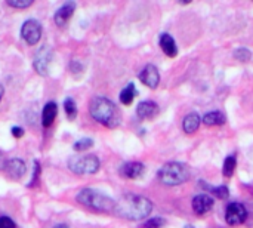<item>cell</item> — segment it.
<instances>
[{
	"label": "cell",
	"mask_w": 253,
	"mask_h": 228,
	"mask_svg": "<svg viewBox=\"0 0 253 228\" xmlns=\"http://www.w3.org/2000/svg\"><path fill=\"white\" fill-rule=\"evenodd\" d=\"M153 211V205L148 199L136 194H125L116 205V214L130 221H139L148 217Z\"/></svg>",
	"instance_id": "cell-1"
},
{
	"label": "cell",
	"mask_w": 253,
	"mask_h": 228,
	"mask_svg": "<svg viewBox=\"0 0 253 228\" xmlns=\"http://www.w3.org/2000/svg\"><path fill=\"white\" fill-rule=\"evenodd\" d=\"M89 110H90L92 117L98 123H101L107 128H117L122 122V116H120L117 107L114 105V102H111L107 98L95 96L90 101Z\"/></svg>",
	"instance_id": "cell-2"
},
{
	"label": "cell",
	"mask_w": 253,
	"mask_h": 228,
	"mask_svg": "<svg viewBox=\"0 0 253 228\" xmlns=\"http://www.w3.org/2000/svg\"><path fill=\"white\" fill-rule=\"evenodd\" d=\"M77 202L82 203L83 206H87L98 212H116V205H117V202H114L108 196H105L93 188L82 190L77 194Z\"/></svg>",
	"instance_id": "cell-3"
},
{
	"label": "cell",
	"mask_w": 253,
	"mask_h": 228,
	"mask_svg": "<svg viewBox=\"0 0 253 228\" xmlns=\"http://www.w3.org/2000/svg\"><path fill=\"white\" fill-rule=\"evenodd\" d=\"M190 168L179 162H170L162 166L159 171V180L165 185H179L190 180Z\"/></svg>",
	"instance_id": "cell-4"
},
{
	"label": "cell",
	"mask_w": 253,
	"mask_h": 228,
	"mask_svg": "<svg viewBox=\"0 0 253 228\" xmlns=\"http://www.w3.org/2000/svg\"><path fill=\"white\" fill-rule=\"evenodd\" d=\"M99 160L96 156L86 154V156H73L68 160V168L71 172L77 175H90L99 171Z\"/></svg>",
	"instance_id": "cell-5"
},
{
	"label": "cell",
	"mask_w": 253,
	"mask_h": 228,
	"mask_svg": "<svg viewBox=\"0 0 253 228\" xmlns=\"http://www.w3.org/2000/svg\"><path fill=\"white\" fill-rule=\"evenodd\" d=\"M21 36L28 45H31V46L36 45L42 37V25H40V22L36 21V19L25 21L22 28H21Z\"/></svg>",
	"instance_id": "cell-6"
},
{
	"label": "cell",
	"mask_w": 253,
	"mask_h": 228,
	"mask_svg": "<svg viewBox=\"0 0 253 228\" xmlns=\"http://www.w3.org/2000/svg\"><path fill=\"white\" fill-rule=\"evenodd\" d=\"M248 218V211L243 205L240 203H231L228 205L225 211V221L230 226H240L246 221Z\"/></svg>",
	"instance_id": "cell-7"
},
{
	"label": "cell",
	"mask_w": 253,
	"mask_h": 228,
	"mask_svg": "<svg viewBox=\"0 0 253 228\" xmlns=\"http://www.w3.org/2000/svg\"><path fill=\"white\" fill-rule=\"evenodd\" d=\"M50 58H52V50L47 46L40 47V50L36 53V58H34V68L37 70L39 74H42V76L47 74Z\"/></svg>",
	"instance_id": "cell-8"
},
{
	"label": "cell",
	"mask_w": 253,
	"mask_h": 228,
	"mask_svg": "<svg viewBox=\"0 0 253 228\" xmlns=\"http://www.w3.org/2000/svg\"><path fill=\"white\" fill-rule=\"evenodd\" d=\"M139 80H141L145 86H148L150 89H156V88L159 86V82H160L159 70H157L154 65H151V64L145 65L144 70L139 73Z\"/></svg>",
	"instance_id": "cell-9"
},
{
	"label": "cell",
	"mask_w": 253,
	"mask_h": 228,
	"mask_svg": "<svg viewBox=\"0 0 253 228\" xmlns=\"http://www.w3.org/2000/svg\"><path fill=\"white\" fill-rule=\"evenodd\" d=\"M120 175L127 178V180H136V178H141L145 172V166L139 162H130V163H126L120 168Z\"/></svg>",
	"instance_id": "cell-10"
},
{
	"label": "cell",
	"mask_w": 253,
	"mask_h": 228,
	"mask_svg": "<svg viewBox=\"0 0 253 228\" xmlns=\"http://www.w3.org/2000/svg\"><path fill=\"white\" fill-rule=\"evenodd\" d=\"M74 9H76V3H74V1H67V3H64V4L56 10V13H55V18H53V19H55V24H56L58 27H64V25L67 24V21L71 18Z\"/></svg>",
	"instance_id": "cell-11"
},
{
	"label": "cell",
	"mask_w": 253,
	"mask_h": 228,
	"mask_svg": "<svg viewBox=\"0 0 253 228\" xmlns=\"http://www.w3.org/2000/svg\"><path fill=\"white\" fill-rule=\"evenodd\" d=\"M213 208V199L208 194H199L193 200V209L197 215L208 214Z\"/></svg>",
	"instance_id": "cell-12"
},
{
	"label": "cell",
	"mask_w": 253,
	"mask_h": 228,
	"mask_svg": "<svg viewBox=\"0 0 253 228\" xmlns=\"http://www.w3.org/2000/svg\"><path fill=\"white\" fill-rule=\"evenodd\" d=\"M4 171H6V174H7L10 178L18 180V178H21V177L25 174L27 168H25V163H24L22 160H19V159H12V160H9V162L6 163Z\"/></svg>",
	"instance_id": "cell-13"
},
{
	"label": "cell",
	"mask_w": 253,
	"mask_h": 228,
	"mask_svg": "<svg viewBox=\"0 0 253 228\" xmlns=\"http://www.w3.org/2000/svg\"><path fill=\"white\" fill-rule=\"evenodd\" d=\"M159 113V107L156 102L153 101H142L138 104V108H136V114L141 117V119H153L156 117Z\"/></svg>",
	"instance_id": "cell-14"
},
{
	"label": "cell",
	"mask_w": 253,
	"mask_h": 228,
	"mask_svg": "<svg viewBox=\"0 0 253 228\" xmlns=\"http://www.w3.org/2000/svg\"><path fill=\"white\" fill-rule=\"evenodd\" d=\"M160 47H162L163 52H165L168 56H170V58H173V56L178 55L176 43H175L173 37H172L170 34H168V33H165V34L160 36Z\"/></svg>",
	"instance_id": "cell-15"
},
{
	"label": "cell",
	"mask_w": 253,
	"mask_h": 228,
	"mask_svg": "<svg viewBox=\"0 0 253 228\" xmlns=\"http://www.w3.org/2000/svg\"><path fill=\"white\" fill-rule=\"evenodd\" d=\"M56 113H58V107H56L55 102H47L44 105L43 113H42V123H43L44 128H49L53 123V120L56 117Z\"/></svg>",
	"instance_id": "cell-16"
},
{
	"label": "cell",
	"mask_w": 253,
	"mask_h": 228,
	"mask_svg": "<svg viewBox=\"0 0 253 228\" xmlns=\"http://www.w3.org/2000/svg\"><path fill=\"white\" fill-rule=\"evenodd\" d=\"M200 126V116L197 113H190L188 116H185L182 128L187 134H194Z\"/></svg>",
	"instance_id": "cell-17"
},
{
	"label": "cell",
	"mask_w": 253,
	"mask_h": 228,
	"mask_svg": "<svg viewBox=\"0 0 253 228\" xmlns=\"http://www.w3.org/2000/svg\"><path fill=\"white\" fill-rule=\"evenodd\" d=\"M136 95H138V91H136L135 85H133V83H129V85L120 92V101H122V104H125V105H130V104L133 102V99H135Z\"/></svg>",
	"instance_id": "cell-18"
},
{
	"label": "cell",
	"mask_w": 253,
	"mask_h": 228,
	"mask_svg": "<svg viewBox=\"0 0 253 228\" xmlns=\"http://www.w3.org/2000/svg\"><path fill=\"white\" fill-rule=\"evenodd\" d=\"M203 122H205V125H208V126H221V125H224L227 120H225V116H224L222 113H219V111H212V113L205 114Z\"/></svg>",
	"instance_id": "cell-19"
},
{
	"label": "cell",
	"mask_w": 253,
	"mask_h": 228,
	"mask_svg": "<svg viewBox=\"0 0 253 228\" xmlns=\"http://www.w3.org/2000/svg\"><path fill=\"white\" fill-rule=\"evenodd\" d=\"M236 166H237L236 156H234V154L228 156V157L225 159V162H224V168H222V174H224V177L230 178V177L234 174V171H236Z\"/></svg>",
	"instance_id": "cell-20"
},
{
	"label": "cell",
	"mask_w": 253,
	"mask_h": 228,
	"mask_svg": "<svg viewBox=\"0 0 253 228\" xmlns=\"http://www.w3.org/2000/svg\"><path fill=\"white\" fill-rule=\"evenodd\" d=\"M64 108H65V113L68 116L70 120H74L76 116H77V107H76V102L73 98H67L64 101Z\"/></svg>",
	"instance_id": "cell-21"
},
{
	"label": "cell",
	"mask_w": 253,
	"mask_h": 228,
	"mask_svg": "<svg viewBox=\"0 0 253 228\" xmlns=\"http://www.w3.org/2000/svg\"><path fill=\"white\" fill-rule=\"evenodd\" d=\"M251 56H252V53H251V50L246 49V47H239V49L234 52V58L239 59V61H243V62L249 61Z\"/></svg>",
	"instance_id": "cell-22"
},
{
	"label": "cell",
	"mask_w": 253,
	"mask_h": 228,
	"mask_svg": "<svg viewBox=\"0 0 253 228\" xmlns=\"http://www.w3.org/2000/svg\"><path fill=\"white\" fill-rule=\"evenodd\" d=\"M92 145H93V141L89 139V138H84V139H80V141H77V142L74 144V150H76V151H86V150H89Z\"/></svg>",
	"instance_id": "cell-23"
},
{
	"label": "cell",
	"mask_w": 253,
	"mask_h": 228,
	"mask_svg": "<svg viewBox=\"0 0 253 228\" xmlns=\"http://www.w3.org/2000/svg\"><path fill=\"white\" fill-rule=\"evenodd\" d=\"M209 191L212 193V194H215L218 199H227L228 196H230V191H228V188L227 187H212V188H209Z\"/></svg>",
	"instance_id": "cell-24"
},
{
	"label": "cell",
	"mask_w": 253,
	"mask_h": 228,
	"mask_svg": "<svg viewBox=\"0 0 253 228\" xmlns=\"http://www.w3.org/2000/svg\"><path fill=\"white\" fill-rule=\"evenodd\" d=\"M7 4L12 7H28L33 4V0H7Z\"/></svg>",
	"instance_id": "cell-25"
},
{
	"label": "cell",
	"mask_w": 253,
	"mask_h": 228,
	"mask_svg": "<svg viewBox=\"0 0 253 228\" xmlns=\"http://www.w3.org/2000/svg\"><path fill=\"white\" fill-rule=\"evenodd\" d=\"M165 224H166V221L163 218H154V220H151V221H148L145 224V228H160L163 227Z\"/></svg>",
	"instance_id": "cell-26"
},
{
	"label": "cell",
	"mask_w": 253,
	"mask_h": 228,
	"mask_svg": "<svg viewBox=\"0 0 253 228\" xmlns=\"http://www.w3.org/2000/svg\"><path fill=\"white\" fill-rule=\"evenodd\" d=\"M0 228H15V223L7 217H1L0 218Z\"/></svg>",
	"instance_id": "cell-27"
},
{
	"label": "cell",
	"mask_w": 253,
	"mask_h": 228,
	"mask_svg": "<svg viewBox=\"0 0 253 228\" xmlns=\"http://www.w3.org/2000/svg\"><path fill=\"white\" fill-rule=\"evenodd\" d=\"M12 135H13L15 138H21V137L24 135V129H22V128H18V126H13V128H12Z\"/></svg>",
	"instance_id": "cell-28"
},
{
	"label": "cell",
	"mask_w": 253,
	"mask_h": 228,
	"mask_svg": "<svg viewBox=\"0 0 253 228\" xmlns=\"http://www.w3.org/2000/svg\"><path fill=\"white\" fill-rule=\"evenodd\" d=\"M4 166H6V162H4V157H3V154L0 153V169H4Z\"/></svg>",
	"instance_id": "cell-29"
},
{
	"label": "cell",
	"mask_w": 253,
	"mask_h": 228,
	"mask_svg": "<svg viewBox=\"0 0 253 228\" xmlns=\"http://www.w3.org/2000/svg\"><path fill=\"white\" fill-rule=\"evenodd\" d=\"M3 93H4V89H3V86L0 85V99H1V96H3Z\"/></svg>",
	"instance_id": "cell-30"
},
{
	"label": "cell",
	"mask_w": 253,
	"mask_h": 228,
	"mask_svg": "<svg viewBox=\"0 0 253 228\" xmlns=\"http://www.w3.org/2000/svg\"><path fill=\"white\" fill-rule=\"evenodd\" d=\"M53 228H68L67 226H64V224H59V226H56V227H53Z\"/></svg>",
	"instance_id": "cell-31"
},
{
	"label": "cell",
	"mask_w": 253,
	"mask_h": 228,
	"mask_svg": "<svg viewBox=\"0 0 253 228\" xmlns=\"http://www.w3.org/2000/svg\"><path fill=\"white\" fill-rule=\"evenodd\" d=\"M185 228H193V227H191V226H187V227H185Z\"/></svg>",
	"instance_id": "cell-32"
}]
</instances>
